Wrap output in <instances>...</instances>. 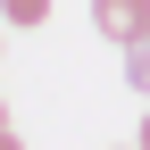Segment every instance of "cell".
<instances>
[{
    "label": "cell",
    "instance_id": "obj_5",
    "mask_svg": "<svg viewBox=\"0 0 150 150\" xmlns=\"http://www.w3.org/2000/svg\"><path fill=\"white\" fill-rule=\"evenodd\" d=\"M134 142H142V150H150V117H142V134H134Z\"/></svg>",
    "mask_w": 150,
    "mask_h": 150
},
{
    "label": "cell",
    "instance_id": "obj_7",
    "mask_svg": "<svg viewBox=\"0 0 150 150\" xmlns=\"http://www.w3.org/2000/svg\"><path fill=\"white\" fill-rule=\"evenodd\" d=\"M134 150H142V142H134Z\"/></svg>",
    "mask_w": 150,
    "mask_h": 150
},
{
    "label": "cell",
    "instance_id": "obj_1",
    "mask_svg": "<svg viewBox=\"0 0 150 150\" xmlns=\"http://www.w3.org/2000/svg\"><path fill=\"white\" fill-rule=\"evenodd\" d=\"M92 25L108 33V42H134V33H150V0H92Z\"/></svg>",
    "mask_w": 150,
    "mask_h": 150
},
{
    "label": "cell",
    "instance_id": "obj_4",
    "mask_svg": "<svg viewBox=\"0 0 150 150\" xmlns=\"http://www.w3.org/2000/svg\"><path fill=\"white\" fill-rule=\"evenodd\" d=\"M0 150H25V142H17V134H8V125H0Z\"/></svg>",
    "mask_w": 150,
    "mask_h": 150
},
{
    "label": "cell",
    "instance_id": "obj_3",
    "mask_svg": "<svg viewBox=\"0 0 150 150\" xmlns=\"http://www.w3.org/2000/svg\"><path fill=\"white\" fill-rule=\"evenodd\" d=\"M42 17H50V0H0V25H17V33L42 25Z\"/></svg>",
    "mask_w": 150,
    "mask_h": 150
},
{
    "label": "cell",
    "instance_id": "obj_6",
    "mask_svg": "<svg viewBox=\"0 0 150 150\" xmlns=\"http://www.w3.org/2000/svg\"><path fill=\"white\" fill-rule=\"evenodd\" d=\"M0 125H8V108H0Z\"/></svg>",
    "mask_w": 150,
    "mask_h": 150
},
{
    "label": "cell",
    "instance_id": "obj_2",
    "mask_svg": "<svg viewBox=\"0 0 150 150\" xmlns=\"http://www.w3.org/2000/svg\"><path fill=\"white\" fill-rule=\"evenodd\" d=\"M125 83L150 92V33H134V42H125Z\"/></svg>",
    "mask_w": 150,
    "mask_h": 150
}]
</instances>
